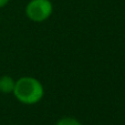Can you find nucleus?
<instances>
[{
	"mask_svg": "<svg viewBox=\"0 0 125 125\" xmlns=\"http://www.w3.org/2000/svg\"><path fill=\"white\" fill-rule=\"evenodd\" d=\"M12 94L20 103L33 105L43 99L44 87L38 79L33 76H22L16 81Z\"/></svg>",
	"mask_w": 125,
	"mask_h": 125,
	"instance_id": "1",
	"label": "nucleus"
},
{
	"mask_svg": "<svg viewBox=\"0 0 125 125\" xmlns=\"http://www.w3.org/2000/svg\"><path fill=\"white\" fill-rule=\"evenodd\" d=\"M26 16L33 22H43L52 16L53 5L50 0H30L26 6Z\"/></svg>",
	"mask_w": 125,
	"mask_h": 125,
	"instance_id": "2",
	"label": "nucleus"
},
{
	"mask_svg": "<svg viewBox=\"0 0 125 125\" xmlns=\"http://www.w3.org/2000/svg\"><path fill=\"white\" fill-rule=\"evenodd\" d=\"M16 80L10 75H2L0 78V92L3 94H10L13 92Z\"/></svg>",
	"mask_w": 125,
	"mask_h": 125,
	"instance_id": "3",
	"label": "nucleus"
},
{
	"mask_svg": "<svg viewBox=\"0 0 125 125\" xmlns=\"http://www.w3.org/2000/svg\"><path fill=\"white\" fill-rule=\"evenodd\" d=\"M55 125H82V123L75 117H72V116H64L61 117Z\"/></svg>",
	"mask_w": 125,
	"mask_h": 125,
	"instance_id": "4",
	"label": "nucleus"
},
{
	"mask_svg": "<svg viewBox=\"0 0 125 125\" xmlns=\"http://www.w3.org/2000/svg\"><path fill=\"white\" fill-rule=\"evenodd\" d=\"M10 0H0V8H3L9 3Z\"/></svg>",
	"mask_w": 125,
	"mask_h": 125,
	"instance_id": "5",
	"label": "nucleus"
}]
</instances>
